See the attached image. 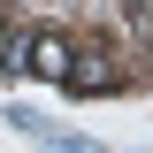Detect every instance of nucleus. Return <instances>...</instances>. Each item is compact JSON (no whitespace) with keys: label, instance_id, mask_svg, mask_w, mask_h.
Instances as JSON below:
<instances>
[{"label":"nucleus","instance_id":"1","mask_svg":"<svg viewBox=\"0 0 153 153\" xmlns=\"http://www.w3.org/2000/svg\"><path fill=\"white\" fill-rule=\"evenodd\" d=\"M69 61H76V46H69L61 31H31V38H23V54H16V69H38V76H54V84H61Z\"/></svg>","mask_w":153,"mask_h":153}]
</instances>
